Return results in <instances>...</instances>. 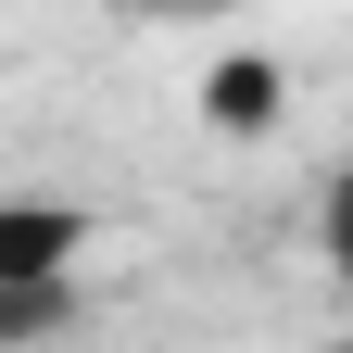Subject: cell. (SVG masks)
Here are the masks:
<instances>
[{"instance_id": "cell-1", "label": "cell", "mask_w": 353, "mask_h": 353, "mask_svg": "<svg viewBox=\"0 0 353 353\" xmlns=\"http://www.w3.org/2000/svg\"><path fill=\"white\" fill-rule=\"evenodd\" d=\"M88 202H0V278H76Z\"/></svg>"}, {"instance_id": "cell-2", "label": "cell", "mask_w": 353, "mask_h": 353, "mask_svg": "<svg viewBox=\"0 0 353 353\" xmlns=\"http://www.w3.org/2000/svg\"><path fill=\"white\" fill-rule=\"evenodd\" d=\"M202 114H214V126H278V114H290V76L265 63V51H228V63L202 76Z\"/></svg>"}, {"instance_id": "cell-3", "label": "cell", "mask_w": 353, "mask_h": 353, "mask_svg": "<svg viewBox=\"0 0 353 353\" xmlns=\"http://www.w3.org/2000/svg\"><path fill=\"white\" fill-rule=\"evenodd\" d=\"M76 328V278H0V341H51Z\"/></svg>"}, {"instance_id": "cell-4", "label": "cell", "mask_w": 353, "mask_h": 353, "mask_svg": "<svg viewBox=\"0 0 353 353\" xmlns=\"http://www.w3.org/2000/svg\"><path fill=\"white\" fill-rule=\"evenodd\" d=\"M316 252H328V278L353 290V164L328 176V202H316Z\"/></svg>"}, {"instance_id": "cell-5", "label": "cell", "mask_w": 353, "mask_h": 353, "mask_svg": "<svg viewBox=\"0 0 353 353\" xmlns=\"http://www.w3.org/2000/svg\"><path fill=\"white\" fill-rule=\"evenodd\" d=\"M152 13H190V0H152Z\"/></svg>"}]
</instances>
